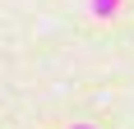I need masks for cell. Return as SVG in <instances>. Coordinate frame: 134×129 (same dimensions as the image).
I'll return each mask as SVG.
<instances>
[{
	"mask_svg": "<svg viewBox=\"0 0 134 129\" xmlns=\"http://www.w3.org/2000/svg\"><path fill=\"white\" fill-rule=\"evenodd\" d=\"M120 9V0H93V19H111Z\"/></svg>",
	"mask_w": 134,
	"mask_h": 129,
	"instance_id": "1",
	"label": "cell"
},
{
	"mask_svg": "<svg viewBox=\"0 0 134 129\" xmlns=\"http://www.w3.org/2000/svg\"><path fill=\"white\" fill-rule=\"evenodd\" d=\"M69 129H93V125H69Z\"/></svg>",
	"mask_w": 134,
	"mask_h": 129,
	"instance_id": "2",
	"label": "cell"
}]
</instances>
